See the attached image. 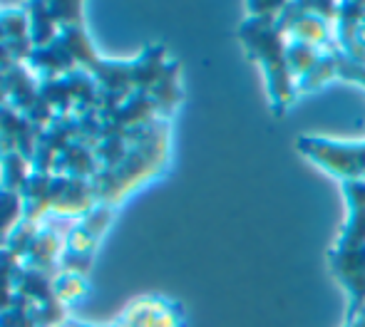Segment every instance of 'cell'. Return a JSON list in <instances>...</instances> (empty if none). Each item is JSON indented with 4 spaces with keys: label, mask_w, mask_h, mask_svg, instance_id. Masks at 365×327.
Here are the masks:
<instances>
[{
    "label": "cell",
    "mask_w": 365,
    "mask_h": 327,
    "mask_svg": "<svg viewBox=\"0 0 365 327\" xmlns=\"http://www.w3.org/2000/svg\"><path fill=\"white\" fill-rule=\"evenodd\" d=\"M281 15H249L241 23L239 38L246 53L261 65L266 85H269L271 109L276 117H284L296 102V82H293L289 58H286L284 28L279 23Z\"/></svg>",
    "instance_id": "cell-1"
}]
</instances>
